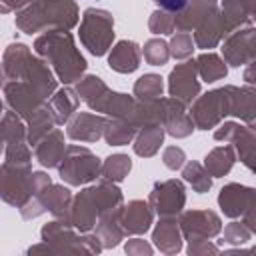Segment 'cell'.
I'll use <instances>...</instances> for the list:
<instances>
[{"label":"cell","mask_w":256,"mask_h":256,"mask_svg":"<svg viewBox=\"0 0 256 256\" xmlns=\"http://www.w3.org/2000/svg\"><path fill=\"white\" fill-rule=\"evenodd\" d=\"M152 2L156 6H160L162 10H168V12H178L188 4V0H152Z\"/></svg>","instance_id":"6da1fadb"}]
</instances>
